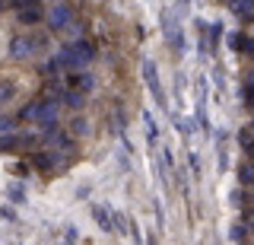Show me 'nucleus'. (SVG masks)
<instances>
[{
	"instance_id": "2",
	"label": "nucleus",
	"mask_w": 254,
	"mask_h": 245,
	"mask_svg": "<svg viewBox=\"0 0 254 245\" xmlns=\"http://www.w3.org/2000/svg\"><path fill=\"white\" fill-rule=\"evenodd\" d=\"M251 236H254V220H251Z\"/></svg>"
},
{
	"instance_id": "1",
	"label": "nucleus",
	"mask_w": 254,
	"mask_h": 245,
	"mask_svg": "<svg viewBox=\"0 0 254 245\" xmlns=\"http://www.w3.org/2000/svg\"><path fill=\"white\" fill-rule=\"evenodd\" d=\"M245 102H248V108L254 112V80L248 83V89H245Z\"/></svg>"
}]
</instances>
